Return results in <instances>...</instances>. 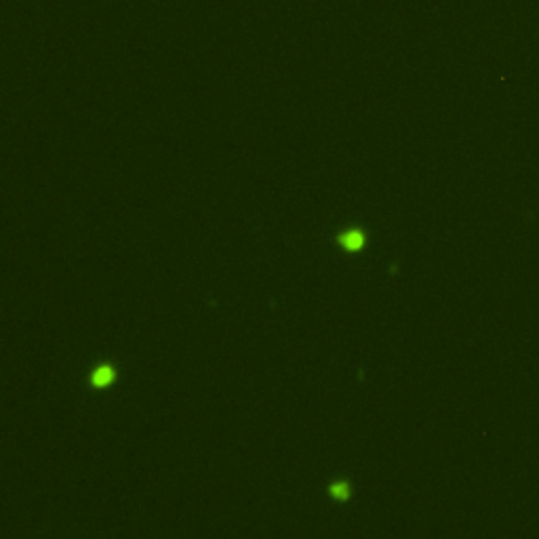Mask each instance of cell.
I'll list each match as a JSON object with an SVG mask.
<instances>
[{
    "mask_svg": "<svg viewBox=\"0 0 539 539\" xmlns=\"http://www.w3.org/2000/svg\"><path fill=\"white\" fill-rule=\"evenodd\" d=\"M362 242H365V236H362L358 230H350V232H346L344 236H341V244H344L346 249H350V251L360 249Z\"/></svg>",
    "mask_w": 539,
    "mask_h": 539,
    "instance_id": "1",
    "label": "cell"
},
{
    "mask_svg": "<svg viewBox=\"0 0 539 539\" xmlns=\"http://www.w3.org/2000/svg\"><path fill=\"white\" fill-rule=\"evenodd\" d=\"M112 379H114V371H112V367H99L93 375V383L97 388L108 386V383H112Z\"/></svg>",
    "mask_w": 539,
    "mask_h": 539,
    "instance_id": "2",
    "label": "cell"
},
{
    "mask_svg": "<svg viewBox=\"0 0 539 539\" xmlns=\"http://www.w3.org/2000/svg\"><path fill=\"white\" fill-rule=\"evenodd\" d=\"M333 495L335 497H341V499H346V497L350 495V489L346 482H339V485H333Z\"/></svg>",
    "mask_w": 539,
    "mask_h": 539,
    "instance_id": "3",
    "label": "cell"
}]
</instances>
